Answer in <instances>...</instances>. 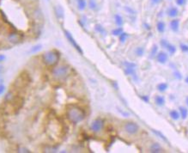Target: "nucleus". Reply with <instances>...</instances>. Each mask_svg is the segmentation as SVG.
Instances as JSON below:
<instances>
[{
	"label": "nucleus",
	"instance_id": "1",
	"mask_svg": "<svg viewBox=\"0 0 188 153\" xmlns=\"http://www.w3.org/2000/svg\"><path fill=\"white\" fill-rule=\"evenodd\" d=\"M66 116L69 121L74 125H77L85 119V111L77 105H71L66 111Z\"/></svg>",
	"mask_w": 188,
	"mask_h": 153
},
{
	"label": "nucleus",
	"instance_id": "2",
	"mask_svg": "<svg viewBox=\"0 0 188 153\" xmlns=\"http://www.w3.org/2000/svg\"><path fill=\"white\" fill-rule=\"evenodd\" d=\"M60 59V54L56 50L46 52L42 55V62L47 66H55Z\"/></svg>",
	"mask_w": 188,
	"mask_h": 153
},
{
	"label": "nucleus",
	"instance_id": "3",
	"mask_svg": "<svg viewBox=\"0 0 188 153\" xmlns=\"http://www.w3.org/2000/svg\"><path fill=\"white\" fill-rule=\"evenodd\" d=\"M70 73L69 66L66 65H60L58 66H53L52 69V75L54 78L58 80H65Z\"/></svg>",
	"mask_w": 188,
	"mask_h": 153
},
{
	"label": "nucleus",
	"instance_id": "4",
	"mask_svg": "<svg viewBox=\"0 0 188 153\" xmlns=\"http://www.w3.org/2000/svg\"><path fill=\"white\" fill-rule=\"evenodd\" d=\"M124 130L125 132H127L130 135H134L136 133L138 132L139 130V126L137 123L130 121V122H126L124 126Z\"/></svg>",
	"mask_w": 188,
	"mask_h": 153
},
{
	"label": "nucleus",
	"instance_id": "5",
	"mask_svg": "<svg viewBox=\"0 0 188 153\" xmlns=\"http://www.w3.org/2000/svg\"><path fill=\"white\" fill-rule=\"evenodd\" d=\"M104 127V120L101 118H97L95 120H93V122L90 125V130L95 132H100Z\"/></svg>",
	"mask_w": 188,
	"mask_h": 153
},
{
	"label": "nucleus",
	"instance_id": "6",
	"mask_svg": "<svg viewBox=\"0 0 188 153\" xmlns=\"http://www.w3.org/2000/svg\"><path fill=\"white\" fill-rule=\"evenodd\" d=\"M65 35H66V39H67V41L72 45V47L80 53V54H83V49L81 48V47L77 44V42L76 41V40L73 38V36H72V35L69 32V31H67V30H65Z\"/></svg>",
	"mask_w": 188,
	"mask_h": 153
},
{
	"label": "nucleus",
	"instance_id": "7",
	"mask_svg": "<svg viewBox=\"0 0 188 153\" xmlns=\"http://www.w3.org/2000/svg\"><path fill=\"white\" fill-rule=\"evenodd\" d=\"M156 60L158 63L160 64H165L168 59V56L167 54V53L165 52H159L156 55Z\"/></svg>",
	"mask_w": 188,
	"mask_h": 153
},
{
	"label": "nucleus",
	"instance_id": "8",
	"mask_svg": "<svg viewBox=\"0 0 188 153\" xmlns=\"http://www.w3.org/2000/svg\"><path fill=\"white\" fill-rule=\"evenodd\" d=\"M8 40H9V41H11L12 43H17L21 41V36L17 33H11L9 35Z\"/></svg>",
	"mask_w": 188,
	"mask_h": 153
},
{
	"label": "nucleus",
	"instance_id": "9",
	"mask_svg": "<svg viewBox=\"0 0 188 153\" xmlns=\"http://www.w3.org/2000/svg\"><path fill=\"white\" fill-rule=\"evenodd\" d=\"M55 13H56L58 18H59V19H63L65 17V11L61 5H57L55 7Z\"/></svg>",
	"mask_w": 188,
	"mask_h": 153
},
{
	"label": "nucleus",
	"instance_id": "10",
	"mask_svg": "<svg viewBox=\"0 0 188 153\" xmlns=\"http://www.w3.org/2000/svg\"><path fill=\"white\" fill-rule=\"evenodd\" d=\"M179 14V10L176 7H170L167 11V15L169 17H176Z\"/></svg>",
	"mask_w": 188,
	"mask_h": 153
},
{
	"label": "nucleus",
	"instance_id": "11",
	"mask_svg": "<svg viewBox=\"0 0 188 153\" xmlns=\"http://www.w3.org/2000/svg\"><path fill=\"white\" fill-rule=\"evenodd\" d=\"M179 27V19H173L170 22V29L173 32H178Z\"/></svg>",
	"mask_w": 188,
	"mask_h": 153
},
{
	"label": "nucleus",
	"instance_id": "12",
	"mask_svg": "<svg viewBox=\"0 0 188 153\" xmlns=\"http://www.w3.org/2000/svg\"><path fill=\"white\" fill-rule=\"evenodd\" d=\"M150 151L152 152V153H159V152H162V151H163V150H162V146H161L158 143H154V144H151L150 149Z\"/></svg>",
	"mask_w": 188,
	"mask_h": 153
},
{
	"label": "nucleus",
	"instance_id": "13",
	"mask_svg": "<svg viewBox=\"0 0 188 153\" xmlns=\"http://www.w3.org/2000/svg\"><path fill=\"white\" fill-rule=\"evenodd\" d=\"M77 9L81 11H83L87 7L86 0H77Z\"/></svg>",
	"mask_w": 188,
	"mask_h": 153
},
{
	"label": "nucleus",
	"instance_id": "14",
	"mask_svg": "<svg viewBox=\"0 0 188 153\" xmlns=\"http://www.w3.org/2000/svg\"><path fill=\"white\" fill-rule=\"evenodd\" d=\"M155 103L157 105V106H163L165 104V98L162 96H156L155 97Z\"/></svg>",
	"mask_w": 188,
	"mask_h": 153
},
{
	"label": "nucleus",
	"instance_id": "15",
	"mask_svg": "<svg viewBox=\"0 0 188 153\" xmlns=\"http://www.w3.org/2000/svg\"><path fill=\"white\" fill-rule=\"evenodd\" d=\"M169 116L171 117V119H173V120H178L180 118V114L179 112H178L177 110H171L169 112Z\"/></svg>",
	"mask_w": 188,
	"mask_h": 153
},
{
	"label": "nucleus",
	"instance_id": "16",
	"mask_svg": "<svg viewBox=\"0 0 188 153\" xmlns=\"http://www.w3.org/2000/svg\"><path fill=\"white\" fill-rule=\"evenodd\" d=\"M114 22H115L116 25L118 26V27H121L123 25V23H124L123 17L120 15H118V14H116L114 16Z\"/></svg>",
	"mask_w": 188,
	"mask_h": 153
},
{
	"label": "nucleus",
	"instance_id": "17",
	"mask_svg": "<svg viewBox=\"0 0 188 153\" xmlns=\"http://www.w3.org/2000/svg\"><path fill=\"white\" fill-rule=\"evenodd\" d=\"M156 29L158 30L159 33H163L165 31V29H166V24L164 22L162 21H159L156 24Z\"/></svg>",
	"mask_w": 188,
	"mask_h": 153
},
{
	"label": "nucleus",
	"instance_id": "18",
	"mask_svg": "<svg viewBox=\"0 0 188 153\" xmlns=\"http://www.w3.org/2000/svg\"><path fill=\"white\" fill-rule=\"evenodd\" d=\"M179 110L180 117H181L183 120L186 119V117H187V115H188V110H187L185 108H184V107H179Z\"/></svg>",
	"mask_w": 188,
	"mask_h": 153
},
{
	"label": "nucleus",
	"instance_id": "19",
	"mask_svg": "<svg viewBox=\"0 0 188 153\" xmlns=\"http://www.w3.org/2000/svg\"><path fill=\"white\" fill-rule=\"evenodd\" d=\"M41 48H42V45H41V44L34 45V46H33V47L30 48L29 53H36L40 52V51L41 50Z\"/></svg>",
	"mask_w": 188,
	"mask_h": 153
},
{
	"label": "nucleus",
	"instance_id": "20",
	"mask_svg": "<svg viewBox=\"0 0 188 153\" xmlns=\"http://www.w3.org/2000/svg\"><path fill=\"white\" fill-rule=\"evenodd\" d=\"M95 30L96 32H98L99 34H101V35H105L106 34V30H105L104 27L101 24H96L95 26Z\"/></svg>",
	"mask_w": 188,
	"mask_h": 153
},
{
	"label": "nucleus",
	"instance_id": "21",
	"mask_svg": "<svg viewBox=\"0 0 188 153\" xmlns=\"http://www.w3.org/2000/svg\"><path fill=\"white\" fill-rule=\"evenodd\" d=\"M167 50V52L171 54V55H173V54H174L175 53V52H176V47L174 46V45H173V44H170V43H168V45H167V48H166Z\"/></svg>",
	"mask_w": 188,
	"mask_h": 153
},
{
	"label": "nucleus",
	"instance_id": "22",
	"mask_svg": "<svg viewBox=\"0 0 188 153\" xmlns=\"http://www.w3.org/2000/svg\"><path fill=\"white\" fill-rule=\"evenodd\" d=\"M135 54L138 57H142L144 54V48L143 47H138L135 49Z\"/></svg>",
	"mask_w": 188,
	"mask_h": 153
},
{
	"label": "nucleus",
	"instance_id": "23",
	"mask_svg": "<svg viewBox=\"0 0 188 153\" xmlns=\"http://www.w3.org/2000/svg\"><path fill=\"white\" fill-rule=\"evenodd\" d=\"M88 5H89V8L90 10H93V11L96 10V8H97V4L95 2V0H89Z\"/></svg>",
	"mask_w": 188,
	"mask_h": 153
},
{
	"label": "nucleus",
	"instance_id": "24",
	"mask_svg": "<svg viewBox=\"0 0 188 153\" xmlns=\"http://www.w3.org/2000/svg\"><path fill=\"white\" fill-rule=\"evenodd\" d=\"M122 32H124L122 27H118V28L114 29L112 31V35H114V36H119V35L122 34Z\"/></svg>",
	"mask_w": 188,
	"mask_h": 153
},
{
	"label": "nucleus",
	"instance_id": "25",
	"mask_svg": "<svg viewBox=\"0 0 188 153\" xmlns=\"http://www.w3.org/2000/svg\"><path fill=\"white\" fill-rule=\"evenodd\" d=\"M167 89V84L166 83H161L157 85V90L160 92H164Z\"/></svg>",
	"mask_w": 188,
	"mask_h": 153
},
{
	"label": "nucleus",
	"instance_id": "26",
	"mask_svg": "<svg viewBox=\"0 0 188 153\" xmlns=\"http://www.w3.org/2000/svg\"><path fill=\"white\" fill-rule=\"evenodd\" d=\"M124 73H125V75H134V74H135V68H128V67H125V69H124Z\"/></svg>",
	"mask_w": 188,
	"mask_h": 153
},
{
	"label": "nucleus",
	"instance_id": "27",
	"mask_svg": "<svg viewBox=\"0 0 188 153\" xmlns=\"http://www.w3.org/2000/svg\"><path fill=\"white\" fill-rule=\"evenodd\" d=\"M152 132H154L156 135H157L159 138H162V139H163L164 141H167V138H166V137H165V136H164V135H163V134H162L161 132H159V131H157V130H154V129L152 130Z\"/></svg>",
	"mask_w": 188,
	"mask_h": 153
},
{
	"label": "nucleus",
	"instance_id": "28",
	"mask_svg": "<svg viewBox=\"0 0 188 153\" xmlns=\"http://www.w3.org/2000/svg\"><path fill=\"white\" fill-rule=\"evenodd\" d=\"M127 37H128V34H127V33L122 32V34L119 35V41H120V42H124L125 41H126Z\"/></svg>",
	"mask_w": 188,
	"mask_h": 153
},
{
	"label": "nucleus",
	"instance_id": "29",
	"mask_svg": "<svg viewBox=\"0 0 188 153\" xmlns=\"http://www.w3.org/2000/svg\"><path fill=\"white\" fill-rule=\"evenodd\" d=\"M123 65L125 66V67H128V68H136L137 65L134 64V63H132V62H128V61H124L123 63Z\"/></svg>",
	"mask_w": 188,
	"mask_h": 153
},
{
	"label": "nucleus",
	"instance_id": "30",
	"mask_svg": "<svg viewBox=\"0 0 188 153\" xmlns=\"http://www.w3.org/2000/svg\"><path fill=\"white\" fill-rule=\"evenodd\" d=\"M157 52H158V47L156 45H153L152 48H151V52H150V54H151V57H154L157 54Z\"/></svg>",
	"mask_w": 188,
	"mask_h": 153
},
{
	"label": "nucleus",
	"instance_id": "31",
	"mask_svg": "<svg viewBox=\"0 0 188 153\" xmlns=\"http://www.w3.org/2000/svg\"><path fill=\"white\" fill-rule=\"evenodd\" d=\"M160 44H161L162 47H163V48H167V45H168V42H167V40L162 39V40H161Z\"/></svg>",
	"mask_w": 188,
	"mask_h": 153
},
{
	"label": "nucleus",
	"instance_id": "32",
	"mask_svg": "<svg viewBox=\"0 0 188 153\" xmlns=\"http://www.w3.org/2000/svg\"><path fill=\"white\" fill-rule=\"evenodd\" d=\"M18 152H22V153H30L31 151L28 150V149H27V148H25V147H19L18 148V150H17Z\"/></svg>",
	"mask_w": 188,
	"mask_h": 153
},
{
	"label": "nucleus",
	"instance_id": "33",
	"mask_svg": "<svg viewBox=\"0 0 188 153\" xmlns=\"http://www.w3.org/2000/svg\"><path fill=\"white\" fill-rule=\"evenodd\" d=\"M124 10L126 11V12H128V13H130V14H132V15H134V14H136V12H135V11L133 10V9H132L131 7H128V6H125L124 7Z\"/></svg>",
	"mask_w": 188,
	"mask_h": 153
},
{
	"label": "nucleus",
	"instance_id": "34",
	"mask_svg": "<svg viewBox=\"0 0 188 153\" xmlns=\"http://www.w3.org/2000/svg\"><path fill=\"white\" fill-rule=\"evenodd\" d=\"M179 47H180L182 52H184V53H187L188 52V46H186L185 44H180Z\"/></svg>",
	"mask_w": 188,
	"mask_h": 153
},
{
	"label": "nucleus",
	"instance_id": "35",
	"mask_svg": "<svg viewBox=\"0 0 188 153\" xmlns=\"http://www.w3.org/2000/svg\"><path fill=\"white\" fill-rule=\"evenodd\" d=\"M185 2H186V0H175L176 5H179V6H182V5H184L185 4Z\"/></svg>",
	"mask_w": 188,
	"mask_h": 153
},
{
	"label": "nucleus",
	"instance_id": "36",
	"mask_svg": "<svg viewBox=\"0 0 188 153\" xmlns=\"http://www.w3.org/2000/svg\"><path fill=\"white\" fill-rule=\"evenodd\" d=\"M5 89H6V88H5V86L4 84H0V96H1V95H3V94L5 93Z\"/></svg>",
	"mask_w": 188,
	"mask_h": 153
},
{
	"label": "nucleus",
	"instance_id": "37",
	"mask_svg": "<svg viewBox=\"0 0 188 153\" xmlns=\"http://www.w3.org/2000/svg\"><path fill=\"white\" fill-rule=\"evenodd\" d=\"M174 76L177 78V79H181L182 78V76L180 75V73L179 71H175L174 72Z\"/></svg>",
	"mask_w": 188,
	"mask_h": 153
},
{
	"label": "nucleus",
	"instance_id": "38",
	"mask_svg": "<svg viewBox=\"0 0 188 153\" xmlns=\"http://www.w3.org/2000/svg\"><path fill=\"white\" fill-rule=\"evenodd\" d=\"M141 99H142L144 102H149V101H150V98H149L148 96H141Z\"/></svg>",
	"mask_w": 188,
	"mask_h": 153
},
{
	"label": "nucleus",
	"instance_id": "39",
	"mask_svg": "<svg viewBox=\"0 0 188 153\" xmlns=\"http://www.w3.org/2000/svg\"><path fill=\"white\" fill-rule=\"evenodd\" d=\"M151 1V3L152 4H154V5H158V4H160L162 0H150Z\"/></svg>",
	"mask_w": 188,
	"mask_h": 153
},
{
	"label": "nucleus",
	"instance_id": "40",
	"mask_svg": "<svg viewBox=\"0 0 188 153\" xmlns=\"http://www.w3.org/2000/svg\"><path fill=\"white\" fill-rule=\"evenodd\" d=\"M5 59H6L5 55H4V54H0V62H3V61H5Z\"/></svg>",
	"mask_w": 188,
	"mask_h": 153
},
{
	"label": "nucleus",
	"instance_id": "41",
	"mask_svg": "<svg viewBox=\"0 0 188 153\" xmlns=\"http://www.w3.org/2000/svg\"><path fill=\"white\" fill-rule=\"evenodd\" d=\"M3 71H4V66L0 65V74H1Z\"/></svg>",
	"mask_w": 188,
	"mask_h": 153
},
{
	"label": "nucleus",
	"instance_id": "42",
	"mask_svg": "<svg viewBox=\"0 0 188 153\" xmlns=\"http://www.w3.org/2000/svg\"><path fill=\"white\" fill-rule=\"evenodd\" d=\"M144 25L146 26V29H150V25H148V24H146V23H145Z\"/></svg>",
	"mask_w": 188,
	"mask_h": 153
},
{
	"label": "nucleus",
	"instance_id": "43",
	"mask_svg": "<svg viewBox=\"0 0 188 153\" xmlns=\"http://www.w3.org/2000/svg\"><path fill=\"white\" fill-rule=\"evenodd\" d=\"M185 102H186V104H187V106H188V96H187L186 99H185Z\"/></svg>",
	"mask_w": 188,
	"mask_h": 153
},
{
	"label": "nucleus",
	"instance_id": "44",
	"mask_svg": "<svg viewBox=\"0 0 188 153\" xmlns=\"http://www.w3.org/2000/svg\"><path fill=\"white\" fill-rule=\"evenodd\" d=\"M185 82H186V84H188V76L185 78Z\"/></svg>",
	"mask_w": 188,
	"mask_h": 153
}]
</instances>
